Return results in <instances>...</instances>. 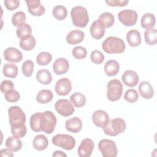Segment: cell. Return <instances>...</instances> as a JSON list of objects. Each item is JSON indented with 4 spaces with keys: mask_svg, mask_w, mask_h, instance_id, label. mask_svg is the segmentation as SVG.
Returning <instances> with one entry per match:
<instances>
[{
    "mask_svg": "<svg viewBox=\"0 0 157 157\" xmlns=\"http://www.w3.org/2000/svg\"><path fill=\"white\" fill-rule=\"evenodd\" d=\"M138 88L140 94L145 99H150L154 95V90L151 84L147 81L140 82Z\"/></svg>",
    "mask_w": 157,
    "mask_h": 157,
    "instance_id": "obj_20",
    "label": "cell"
},
{
    "mask_svg": "<svg viewBox=\"0 0 157 157\" xmlns=\"http://www.w3.org/2000/svg\"><path fill=\"white\" fill-rule=\"evenodd\" d=\"M105 2L111 7H123L129 3L127 0H106Z\"/></svg>",
    "mask_w": 157,
    "mask_h": 157,
    "instance_id": "obj_46",
    "label": "cell"
},
{
    "mask_svg": "<svg viewBox=\"0 0 157 157\" xmlns=\"http://www.w3.org/2000/svg\"><path fill=\"white\" fill-rule=\"evenodd\" d=\"M3 54L5 60L12 63H18L23 58L22 53L14 47L7 48L4 51Z\"/></svg>",
    "mask_w": 157,
    "mask_h": 157,
    "instance_id": "obj_14",
    "label": "cell"
},
{
    "mask_svg": "<svg viewBox=\"0 0 157 157\" xmlns=\"http://www.w3.org/2000/svg\"><path fill=\"white\" fill-rule=\"evenodd\" d=\"M1 156H13V154L12 151L9 150L8 148L2 149L0 151Z\"/></svg>",
    "mask_w": 157,
    "mask_h": 157,
    "instance_id": "obj_48",
    "label": "cell"
},
{
    "mask_svg": "<svg viewBox=\"0 0 157 157\" xmlns=\"http://www.w3.org/2000/svg\"><path fill=\"white\" fill-rule=\"evenodd\" d=\"M36 39L32 35H28L20 39V47L24 50L29 51L36 46Z\"/></svg>",
    "mask_w": 157,
    "mask_h": 157,
    "instance_id": "obj_26",
    "label": "cell"
},
{
    "mask_svg": "<svg viewBox=\"0 0 157 157\" xmlns=\"http://www.w3.org/2000/svg\"><path fill=\"white\" fill-rule=\"evenodd\" d=\"M26 3L28 12L33 16H41L45 12V9L44 7L41 5L40 1H26Z\"/></svg>",
    "mask_w": 157,
    "mask_h": 157,
    "instance_id": "obj_16",
    "label": "cell"
},
{
    "mask_svg": "<svg viewBox=\"0 0 157 157\" xmlns=\"http://www.w3.org/2000/svg\"><path fill=\"white\" fill-rule=\"evenodd\" d=\"M4 98H5V99L8 102H15L20 99V95L17 91L14 90L13 89L4 93Z\"/></svg>",
    "mask_w": 157,
    "mask_h": 157,
    "instance_id": "obj_42",
    "label": "cell"
},
{
    "mask_svg": "<svg viewBox=\"0 0 157 157\" xmlns=\"http://www.w3.org/2000/svg\"><path fill=\"white\" fill-rule=\"evenodd\" d=\"M52 14L56 20L61 21L64 20L66 18L67 15V10L64 6L62 5H58L53 9Z\"/></svg>",
    "mask_w": 157,
    "mask_h": 157,
    "instance_id": "obj_34",
    "label": "cell"
},
{
    "mask_svg": "<svg viewBox=\"0 0 157 157\" xmlns=\"http://www.w3.org/2000/svg\"><path fill=\"white\" fill-rule=\"evenodd\" d=\"M156 20L153 14L151 13H145L141 18V26L144 29L153 28L155 25Z\"/></svg>",
    "mask_w": 157,
    "mask_h": 157,
    "instance_id": "obj_30",
    "label": "cell"
},
{
    "mask_svg": "<svg viewBox=\"0 0 157 157\" xmlns=\"http://www.w3.org/2000/svg\"><path fill=\"white\" fill-rule=\"evenodd\" d=\"M144 38L146 44L154 45L157 42V30L156 28L147 29L144 32Z\"/></svg>",
    "mask_w": 157,
    "mask_h": 157,
    "instance_id": "obj_33",
    "label": "cell"
},
{
    "mask_svg": "<svg viewBox=\"0 0 157 157\" xmlns=\"http://www.w3.org/2000/svg\"><path fill=\"white\" fill-rule=\"evenodd\" d=\"M52 59V55L49 52H42L39 53L36 58L37 63L40 66H46Z\"/></svg>",
    "mask_w": 157,
    "mask_h": 157,
    "instance_id": "obj_36",
    "label": "cell"
},
{
    "mask_svg": "<svg viewBox=\"0 0 157 157\" xmlns=\"http://www.w3.org/2000/svg\"><path fill=\"white\" fill-rule=\"evenodd\" d=\"M55 108L59 115L65 117L71 116L75 111V109L72 103L66 99L58 100L55 104Z\"/></svg>",
    "mask_w": 157,
    "mask_h": 157,
    "instance_id": "obj_10",
    "label": "cell"
},
{
    "mask_svg": "<svg viewBox=\"0 0 157 157\" xmlns=\"http://www.w3.org/2000/svg\"><path fill=\"white\" fill-rule=\"evenodd\" d=\"M27 129L26 126H21L18 127H11V133L12 134L17 137V138H22L25 136L26 134Z\"/></svg>",
    "mask_w": 157,
    "mask_h": 157,
    "instance_id": "obj_44",
    "label": "cell"
},
{
    "mask_svg": "<svg viewBox=\"0 0 157 157\" xmlns=\"http://www.w3.org/2000/svg\"><path fill=\"white\" fill-rule=\"evenodd\" d=\"M90 31L91 36L96 40L101 39L105 34V28L101 25L98 19L93 22L90 26Z\"/></svg>",
    "mask_w": 157,
    "mask_h": 157,
    "instance_id": "obj_22",
    "label": "cell"
},
{
    "mask_svg": "<svg viewBox=\"0 0 157 157\" xmlns=\"http://www.w3.org/2000/svg\"><path fill=\"white\" fill-rule=\"evenodd\" d=\"M124 99L129 103H134L139 99V94L134 89H128L124 93Z\"/></svg>",
    "mask_w": 157,
    "mask_h": 157,
    "instance_id": "obj_41",
    "label": "cell"
},
{
    "mask_svg": "<svg viewBox=\"0 0 157 157\" xmlns=\"http://www.w3.org/2000/svg\"><path fill=\"white\" fill-rule=\"evenodd\" d=\"M92 120L94 125L99 128H103L109 121V116L104 110H97L92 115Z\"/></svg>",
    "mask_w": 157,
    "mask_h": 157,
    "instance_id": "obj_13",
    "label": "cell"
},
{
    "mask_svg": "<svg viewBox=\"0 0 157 157\" xmlns=\"http://www.w3.org/2000/svg\"><path fill=\"white\" fill-rule=\"evenodd\" d=\"M18 72V67L11 63H6L4 65L2 68V73L5 77L9 78H15Z\"/></svg>",
    "mask_w": 157,
    "mask_h": 157,
    "instance_id": "obj_32",
    "label": "cell"
},
{
    "mask_svg": "<svg viewBox=\"0 0 157 157\" xmlns=\"http://www.w3.org/2000/svg\"><path fill=\"white\" fill-rule=\"evenodd\" d=\"M56 118L54 113L49 110L42 112L40 120V127L41 131L46 134H52L56 124Z\"/></svg>",
    "mask_w": 157,
    "mask_h": 157,
    "instance_id": "obj_5",
    "label": "cell"
},
{
    "mask_svg": "<svg viewBox=\"0 0 157 157\" xmlns=\"http://www.w3.org/2000/svg\"><path fill=\"white\" fill-rule=\"evenodd\" d=\"M86 97L82 93L79 92L74 93L70 96L71 102L76 107H83L86 104Z\"/></svg>",
    "mask_w": 157,
    "mask_h": 157,
    "instance_id": "obj_31",
    "label": "cell"
},
{
    "mask_svg": "<svg viewBox=\"0 0 157 157\" xmlns=\"http://www.w3.org/2000/svg\"><path fill=\"white\" fill-rule=\"evenodd\" d=\"M36 80L42 85H48L52 80L51 73L47 69H40L36 74Z\"/></svg>",
    "mask_w": 157,
    "mask_h": 157,
    "instance_id": "obj_29",
    "label": "cell"
},
{
    "mask_svg": "<svg viewBox=\"0 0 157 157\" xmlns=\"http://www.w3.org/2000/svg\"><path fill=\"white\" fill-rule=\"evenodd\" d=\"M53 94L51 90L44 89L39 91L36 95V101L40 104H47L53 99Z\"/></svg>",
    "mask_w": 157,
    "mask_h": 157,
    "instance_id": "obj_28",
    "label": "cell"
},
{
    "mask_svg": "<svg viewBox=\"0 0 157 157\" xmlns=\"http://www.w3.org/2000/svg\"><path fill=\"white\" fill-rule=\"evenodd\" d=\"M121 80L125 85L129 87H134L139 83V77L135 71L127 70L122 75Z\"/></svg>",
    "mask_w": 157,
    "mask_h": 157,
    "instance_id": "obj_15",
    "label": "cell"
},
{
    "mask_svg": "<svg viewBox=\"0 0 157 157\" xmlns=\"http://www.w3.org/2000/svg\"><path fill=\"white\" fill-rule=\"evenodd\" d=\"M126 40L131 47H138L142 42L140 32L137 29H131L126 34Z\"/></svg>",
    "mask_w": 157,
    "mask_h": 157,
    "instance_id": "obj_21",
    "label": "cell"
},
{
    "mask_svg": "<svg viewBox=\"0 0 157 157\" xmlns=\"http://www.w3.org/2000/svg\"><path fill=\"white\" fill-rule=\"evenodd\" d=\"M65 128L69 132L77 133L82 128V121L77 117H72L66 121Z\"/></svg>",
    "mask_w": 157,
    "mask_h": 157,
    "instance_id": "obj_18",
    "label": "cell"
},
{
    "mask_svg": "<svg viewBox=\"0 0 157 157\" xmlns=\"http://www.w3.org/2000/svg\"><path fill=\"white\" fill-rule=\"evenodd\" d=\"M104 133L110 136H116L123 133L126 128L125 121L120 118L109 120L104 127L102 128Z\"/></svg>",
    "mask_w": 157,
    "mask_h": 157,
    "instance_id": "obj_3",
    "label": "cell"
},
{
    "mask_svg": "<svg viewBox=\"0 0 157 157\" xmlns=\"http://www.w3.org/2000/svg\"><path fill=\"white\" fill-rule=\"evenodd\" d=\"M53 156H59V157H61V156H65L66 157L67 156V155L66 153H64V152H63L62 151H60V150H56L54 151V153H53Z\"/></svg>",
    "mask_w": 157,
    "mask_h": 157,
    "instance_id": "obj_49",
    "label": "cell"
},
{
    "mask_svg": "<svg viewBox=\"0 0 157 157\" xmlns=\"http://www.w3.org/2000/svg\"><path fill=\"white\" fill-rule=\"evenodd\" d=\"M72 56L77 59H82L86 58L87 50L85 47L82 46L75 47L72 50Z\"/></svg>",
    "mask_w": 157,
    "mask_h": 157,
    "instance_id": "obj_40",
    "label": "cell"
},
{
    "mask_svg": "<svg viewBox=\"0 0 157 157\" xmlns=\"http://www.w3.org/2000/svg\"><path fill=\"white\" fill-rule=\"evenodd\" d=\"M14 88L13 83L10 80H4L1 83V91L3 93L13 90Z\"/></svg>",
    "mask_w": 157,
    "mask_h": 157,
    "instance_id": "obj_45",
    "label": "cell"
},
{
    "mask_svg": "<svg viewBox=\"0 0 157 157\" xmlns=\"http://www.w3.org/2000/svg\"><path fill=\"white\" fill-rule=\"evenodd\" d=\"M90 59L96 64H101L104 60V55L100 51L95 50L91 53Z\"/></svg>",
    "mask_w": 157,
    "mask_h": 157,
    "instance_id": "obj_43",
    "label": "cell"
},
{
    "mask_svg": "<svg viewBox=\"0 0 157 157\" xmlns=\"http://www.w3.org/2000/svg\"><path fill=\"white\" fill-rule=\"evenodd\" d=\"M71 16L73 25L78 28H85L89 21L87 10L83 6H77L71 11Z\"/></svg>",
    "mask_w": 157,
    "mask_h": 157,
    "instance_id": "obj_2",
    "label": "cell"
},
{
    "mask_svg": "<svg viewBox=\"0 0 157 157\" xmlns=\"http://www.w3.org/2000/svg\"><path fill=\"white\" fill-rule=\"evenodd\" d=\"M103 50L109 54L121 53L126 49L124 41L117 37L110 36L107 37L102 44Z\"/></svg>",
    "mask_w": 157,
    "mask_h": 157,
    "instance_id": "obj_1",
    "label": "cell"
},
{
    "mask_svg": "<svg viewBox=\"0 0 157 157\" xmlns=\"http://www.w3.org/2000/svg\"><path fill=\"white\" fill-rule=\"evenodd\" d=\"M4 3L6 7L9 10H14L20 5V1L18 0H6Z\"/></svg>",
    "mask_w": 157,
    "mask_h": 157,
    "instance_id": "obj_47",
    "label": "cell"
},
{
    "mask_svg": "<svg viewBox=\"0 0 157 157\" xmlns=\"http://www.w3.org/2000/svg\"><path fill=\"white\" fill-rule=\"evenodd\" d=\"M105 74L109 76L112 77L117 75L120 71V65L118 61L114 59L107 61L104 67Z\"/></svg>",
    "mask_w": 157,
    "mask_h": 157,
    "instance_id": "obj_23",
    "label": "cell"
},
{
    "mask_svg": "<svg viewBox=\"0 0 157 157\" xmlns=\"http://www.w3.org/2000/svg\"><path fill=\"white\" fill-rule=\"evenodd\" d=\"M98 20L104 28L112 26L115 23L114 16L110 12H104L101 13L99 17Z\"/></svg>",
    "mask_w": 157,
    "mask_h": 157,
    "instance_id": "obj_27",
    "label": "cell"
},
{
    "mask_svg": "<svg viewBox=\"0 0 157 157\" xmlns=\"http://www.w3.org/2000/svg\"><path fill=\"white\" fill-rule=\"evenodd\" d=\"M55 90L58 95L66 96L72 90L71 82L67 77L61 78L56 82Z\"/></svg>",
    "mask_w": 157,
    "mask_h": 157,
    "instance_id": "obj_11",
    "label": "cell"
},
{
    "mask_svg": "<svg viewBox=\"0 0 157 157\" xmlns=\"http://www.w3.org/2000/svg\"><path fill=\"white\" fill-rule=\"evenodd\" d=\"M107 98L110 101H116L121 98L123 87L121 82L118 79L110 80L107 85Z\"/></svg>",
    "mask_w": 157,
    "mask_h": 157,
    "instance_id": "obj_6",
    "label": "cell"
},
{
    "mask_svg": "<svg viewBox=\"0 0 157 157\" xmlns=\"http://www.w3.org/2000/svg\"><path fill=\"white\" fill-rule=\"evenodd\" d=\"M98 148L104 157H115L118 154L116 144L112 140H101L98 144Z\"/></svg>",
    "mask_w": 157,
    "mask_h": 157,
    "instance_id": "obj_8",
    "label": "cell"
},
{
    "mask_svg": "<svg viewBox=\"0 0 157 157\" xmlns=\"http://www.w3.org/2000/svg\"><path fill=\"white\" fill-rule=\"evenodd\" d=\"M5 145L7 148L14 152L19 151L23 145L21 140H20L19 138H17L13 136L12 137H9L7 139Z\"/></svg>",
    "mask_w": 157,
    "mask_h": 157,
    "instance_id": "obj_25",
    "label": "cell"
},
{
    "mask_svg": "<svg viewBox=\"0 0 157 157\" xmlns=\"http://www.w3.org/2000/svg\"><path fill=\"white\" fill-rule=\"evenodd\" d=\"M53 72L56 75H62L66 74L69 68V63L68 61L64 58L56 59L53 64Z\"/></svg>",
    "mask_w": 157,
    "mask_h": 157,
    "instance_id": "obj_17",
    "label": "cell"
},
{
    "mask_svg": "<svg viewBox=\"0 0 157 157\" xmlns=\"http://www.w3.org/2000/svg\"><path fill=\"white\" fill-rule=\"evenodd\" d=\"M9 121L11 127L25 125L26 115L22 109L17 105L12 106L8 109Z\"/></svg>",
    "mask_w": 157,
    "mask_h": 157,
    "instance_id": "obj_4",
    "label": "cell"
},
{
    "mask_svg": "<svg viewBox=\"0 0 157 157\" xmlns=\"http://www.w3.org/2000/svg\"><path fill=\"white\" fill-rule=\"evenodd\" d=\"M94 147V144L91 139L88 138L83 139L77 149L78 156L80 157L90 156L92 154Z\"/></svg>",
    "mask_w": 157,
    "mask_h": 157,
    "instance_id": "obj_12",
    "label": "cell"
},
{
    "mask_svg": "<svg viewBox=\"0 0 157 157\" xmlns=\"http://www.w3.org/2000/svg\"><path fill=\"white\" fill-rule=\"evenodd\" d=\"M26 18V14L23 12H17L13 14L12 18V23L14 26L18 27L25 23Z\"/></svg>",
    "mask_w": 157,
    "mask_h": 157,
    "instance_id": "obj_38",
    "label": "cell"
},
{
    "mask_svg": "<svg viewBox=\"0 0 157 157\" xmlns=\"http://www.w3.org/2000/svg\"><path fill=\"white\" fill-rule=\"evenodd\" d=\"M119 21L126 26H134L137 20V13L135 10L124 9L121 10L118 14Z\"/></svg>",
    "mask_w": 157,
    "mask_h": 157,
    "instance_id": "obj_9",
    "label": "cell"
},
{
    "mask_svg": "<svg viewBox=\"0 0 157 157\" xmlns=\"http://www.w3.org/2000/svg\"><path fill=\"white\" fill-rule=\"evenodd\" d=\"M48 145V140L47 137L43 134L36 136L33 140V147L39 151H42L47 148Z\"/></svg>",
    "mask_w": 157,
    "mask_h": 157,
    "instance_id": "obj_24",
    "label": "cell"
},
{
    "mask_svg": "<svg viewBox=\"0 0 157 157\" xmlns=\"http://www.w3.org/2000/svg\"><path fill=\"white\" fill-rule=\"evenodd\" d=\"M31 33H32V28L31 26L26 23L18 26L16 31L17 36L20 39L26 36L31 35Z\"/></svg>",
    "mask_w": 157,
    "mask_h": 157,
    "instance_id": "obj_37",
    "label": "cell"
},
{
    "mask_svg": "<svg viewBox=\"0 0 157 157\" xmlns=\"http://www.w3.org/2000/svg\"><path fill=\"white\" fill-rule=\"evenodd\" d=\"M21 70L23 75L26 77H30L33 72L34 70V63L33 61L28 59L23 62Z\"/></svg>",
    "mask_w": 157,
    "mask_h": 157,
    "instance_id": "obj_39",
    "label": "cell"
},
{
    "mask_svg": "<svg viewBox=\"0 0 157 157\" xmlns=\"http://www.w3.org/2000/svg\"><path fill=\"white\" fill-rule=\"evenodd\" d=\"M85 37L84 33L79 29H74L66 36V41L69 44L75 45L83 41Z\"/></svg>",
    "mask_w": 157,
    "mask_h": 157,
    "instance_id": "obj_19",
    "label": "cell"
},
{
    "mask_svg": "<svg viewBox=\"0 0 157 157\" xmlns=\"http://www.w3.org/2000/svg\"><path fill=\"white\" fill-rule=\"evenodd\" d=\"M42 112H36L33 114L30 118V127L31 129L34 132H40L41 129L40 127V120Z\"/></svg>",
    "mask_w": 157,
    "mask_h": 157,
    "instance_id": "obj_35",
    "label": "cell"
},
{
    "mask_svg": "<svg viewBox=\"0 0 157 157\" xmlns=\"http://www.w3.org/2000/svg\"><path fill=\"white\" fill-rule=\"evenodd\" d=\"M53 145L61 147L66 150H72L75 145V140L71 135L58 134L52 139Z\"/></svg>",
    "mask_w": 157,
    "mask_h": 157,
    "instance_id": "obj_7",
    "label": "cell"
}]
</instances>
